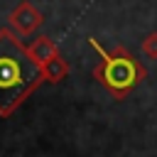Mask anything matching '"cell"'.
Returning <instances> with one entry per match:
<instances>
[{"mask_svg":"<svg viewBox=\"0 0 157 157\" xmlns=\"http://www.w3.org/2000/svg\"><path fill=\"white\" fill-rule=\"evenodd\" d=\"M27 54H29V59L34 61V64H39V66H44L49 59H54L56 54H59V47H56V42L54 39H49V37H37V39H32V44L27 47Z\"/></svg>","mask_w":157,"mask_h":157,"instance_id":"cell-4","label":"cell"},{"mask_svg":"<svg viewBox=\"0 0 157 157\" xmlns=\"http://www.w3.org/2000/svg\"><path fill=\"white\" fill-rule=\"evenodd\" d=\"M140 49H142V56L157 59V32H147L145 39H142V44H140Z\"/></svg>","mask_w":157,"mask_h":157,"instance_id":"cell-6","label":"cell"},{"mask_svg":"<svg viewBox=\"0 0 157 157\" xmlns=\"http://www.w3.org/2000/svg\"><path fill=\"white\" fill-rule=\"evenodd\" d=\"M44 83L42 66L7 27L0 29V118H10Z\"/></svg>","mask_w":157,"mask_h":157,"instance_id":"cell-1","label":"cell"},{"mask_svg":"<svg viewBox=\"0 0 157 157\" xmlns=\"http://www.w3.org/2000/svg\"><path fill=\"white\" fill-rule=\"evenodd\" d=\"M10 25L17 34H32L44 25V15L29 2V0H20L12 10H10Z\"/></svg>","mask_w":157,"mask_h":157,"instance_id":"cell-3","label":"cell"},{"mask_svg":"<svg viewBox=\"0 0 157 157\" xmlns=\"http://www.w3.org/2000/svg\"><path fill=\"white\" fill-rule=\"evenodd\" d=\"M88 44L98 54V64L93 66V78L115 98L125 101L147 76V69L140 59H135L125 47H115L113 52H105L103 44L96 37H88Z\"/></svg>","mask_w":157,"mask_h":157,"instance_id":"cell-2","label":"cell"},{"mask_svg":"<svg viewBox=\"0 0 157 157\" xmlns=\"http://www.w3.org/2000/svg\"><path fill=\"white\" fill-rule=\"evenodd\" d=\"M42 74H44V81L59 83V81H64V78L69 76V61H66L61 54H56L54 59H49V61L42 66Z\"/></svg>","mask_w":157,"mask_h":157,"instance_id":"cell-5","label":"cell"}]
</instances>
